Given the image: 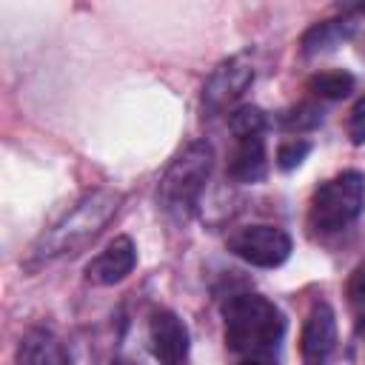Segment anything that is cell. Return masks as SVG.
Wrapping results in <instances>:
<instances>
[{
  "instance_id": "obj_1",
  "label": "cell",
  "mask_w": 365,
  "mask_h": 365,
  "mask_svg": "<svg viewBox=\"0 0 365 365\" xmlns=\"http://www.w3.org/2000/svg\"><path fill=\"white\" fill-rule=\"evenodd\" d=\"M123 205V194L114 188H94L83 194L51 228H46L37 242L31 245V259L34 262H48L66 254H77L86 248L100 231L117 217Z\"/></svg>"
},
{
  "instance_id": "obj_2",
  "label": "cell",
  "mask_w": 365,
  "mask_h": 365,
  "mask_svg": "<svg viewBox=\"0 0 365 365\" xmlns=\"http://www.w3.org/2000/svg\"><path fill=\"white\" fill-rule=\"evenodd\" d=\"M225 342L245 356H265L285 334L282 311L259 294H237L222 305Z\"/></svg>"
},
{
  "instance_id": "obj_3",
  "label": "cell",
  "mask_w": 365,
  "mask_h": 365,
  "mask_svg": "<svg viewBox=\"0 0 365 365\" xmlns=\"http://www.w3.org/2000/svg\"><path fill=\"white\" fill-rule=\"evenodd\" d=\"M214 168V148L205 140L185 145L157 185V205L171 222H188Z\"/></svg>"
},
{
  "instance_id": "obj_4",
  "label": "cell",
  "mask_w": 365,
  "mask_h": 365,
  "mask_svg": "<svg viewBox=\"0 0 365 365\" xmlns=\"http://www.w3.org/2000/svg\"><path fill=\"white\" fill-rule=\"evenodd\" d=\"M365 208V174L342 171L319 182L308 202V225L317 234H336L348 228Z\"/></svg>"
},
{
  "instance_id": "obj_5",
  "label": "cell",
  "mask_w": 365,
  "mask_h": 365,
  "mask_svg": "<svg viewBox=\"0 0 365 365\" xmlns=\"http://www.w3.org/2000/svg\"><path fill=\"white\" fill-rule=\"evenodd\" d=\"M251 83H254V63L248 54H234L222 60L202 86V97H200L202 117H217L225 108H231L248 91Z\"/></svg>"
},
{
  "instance_id": "obj_6",
  "label": "cell",
  "mask_w": 365,
  "mask_h": 365,
  "mask_svg": "<svg viewBox=\"0 0 365 365\" xmlns=\"http://www.w3.org/2000/svg\"><path fill=\"white\" fill-rule=\"evenodd\" d=\"M228 251L248 265L277 268L291 257V237L277 225H245L228 237Z\"/></svg>"
},
{
  "instance_id": "obj_7",
  "label": "cell",
  "mask_w": 365,
  "mask_h": 365,
  "mask_svg": "<svg viewBox=\"0 0 365 365\" xmlns=\"http://www.w3.org/2000/svg\"><path fill=\"white\" fill-rule=\"evenodd\" d=\"M336 348V314L328 302H314L299 336L302 365H328Z\"/></svg>"
},
{
  "instance_id": "obj_8",
  "label": "cell",
  "mask_w": 365,
  "mask_h": 365,
  "mask_svg": "<svg viewBox=\"0 0 365 365\" xmlns=\"http://www.w3.org/2000/svg\"><path fill=\"white\" fill-rule=\"evenodd\" d=\"M188 328L174 311H154L148 319V348L160 365H185Z\"/></svg>"
},
{
  "instance_id": "obj_9",
  "label": "cell",
  "mask_w": 365,
  "mask_h": 365,
  "mask_svg": "<svg viewBox=\"0 0 365 365\" xmlns=\"http://www.w3.org/2000/svg\"><path fill=\"white\" fill-rule=\"evenodd\" d=\"M134 265H137V248L131 237H114L97 257H91L83 274L91 285H114L125 279L134 271Z\"/></svg>"
},
{
  "instance_id": "obj_10",
  "label": "cell",
  "mask_w": 365,
  "mask_h": 365,
  "mask_svg": "<svg viewBox=\"0 0 365 365\" xmlns=\"http://www.w3.org/2000/svg\"><path fill=\"white\" fill-rule=\"evenodd\" d=\"M234 151L228 157V177L237 182H259L268 174V154H265V134L234 137Z\"/></svg>"
},
{
  "instance_id": "obj_11",
  "label": "cell",
  "mask_w": 365,
  "mask_h": 365,
  "mask_svg": "<svg viewBox=\"0 0 365 365\" xmlns=\"http://www.w3.org/2000/svg\"><path fill=\"white\" fill-rule=\"evenodd\" d=\"M14 365H71V356L51 331L31 328L14 351Z\"/></svg>"
},
{
  "instance_id": "obj_12",
  "label": "cell",
  "mask_w": 365,
  "mask_h": 365,
  "mask_svg": "<svg viewBox=\"0 0 365 365\" xmlns=\"http://www.w3.org/2000/svg\"><path fill=\"white\" fill-rule=\"evenodd\" d=\"M351 34H354V23L351 20H325V23H317V26H311L302 34V54L305 57H314V54L331 51L342 40H348Z\"/></svg>"
},
{
  "instance_id": "obj_13",
  "label": "cell",
  "mask_w": 365,
  "mask_h": 365,
  "mask_svg": "<svg viewBox=\"0 0 365 365\" xmlns=\"http://www.w3.org/2000/svg\"><path fill=\"white\" fill-rule=\"evenodd\" d=\"M308 91L322 100H342L354 91V77L348 71H319L308 80Z\"/></svg>"
},
{
  "instance_id": "obj_14",
  "label": "cell",
  "mask_w": 365,
  "mask_h": 365,
  "mask_svg": "<svg viewBox=\"0 0 365 365\" xmlns=\"http://www.w3.org/2000/svg\"><path fill=\"white\" fill-rule=\"evenodd\" d=\"M228 125L234 137H251V134H265V114L257 106H240L237 111L228 114Z\"/></svg>"
},
{
  "instance_id": "obj_15",
  "label": "cell",
  "mask_w": 365,
  "mask_h": 365,
  "mask_svg": "<svg viewBox=\"0 0 365 365\" xmlns=\"http://www.w3.org/2000/svg\"><path fill=\"white\" fill-rule=\"evenodd\" d=\"M322 123V108L314 106V103H299L297 108L285 111L282 114V125L288 131H311Z\"/></svg>"
},
{
  "instance_id": "obj_16",
  "label": "cell",
  "mask_w": 365,
  "mask_h": 365,
  "mask_svg": "<svg viewBox=\"0 0 365 365\" xmlns=\"http://www.w3.org/2000/svg\"><path fill=\"white\" fill-rule=\"evenodd\" d=\"M308 151H311V143L308 140H285L279 148H277V165L282 168V171H288V168H297L305 157H308Z\"/></svg>"
},
{
  "instance_id": "obj_17",
  "label": "cell",
  "mask_w": 365,
  "mask_h": 365,
  "mask_svg": "<svg viewBox=\"0 0 365 365\" xmlns=\"http://www.w3.org/2000/svg\"><path fill=\"white\" fill-rule=\"evenodd\" d=\"M345 297L351 302V308L356 311V317H365V262H359L345 285Z\"/></svg>"
},
{
  "instance_id": "obj_18",
  "label": "cell",
  "mask_w": 365,
  "mask_h": 365,
  "mask_svg": "<svg viewBox=\"0 0 365 365\" xmlns=\"http://www.w3.org/2000/svg\"><path fill=\"white\" fill-rule=\"evenodd\" d=\"M348 131H351V140H354V143H365V97L354 106Z\"/></svg>"
},
{
  "instance_id": "obj_19",
  "label": "cell",
  "mask_w": 365,
  "mask_h": 365,
  "mask_svg": "<svg viewBox=\"0 0 365 365\" xmlns=\"http://www.w3.org/2000/svg\"><path fill=\"white\" fill-rule=\"evenodd\" d=\"M237 365H271L265 356H248V359H242V362H237Z\"/></svg>"
},
{
  "instance_id": "obj_20",
  "label": "cell",
  "mask_w": 365,
  "mask_h": 365,
  "mask_svg": "<svg viewBox=\"0 0 365 365\" xmlns=\"http://www.w3.org/2000/svg\"><path fill=\"white\" fill-rule=\"evenodd\" d=\"M114 365H137V362H131V359H114Z\"/></svg>"
}]
</instances>
